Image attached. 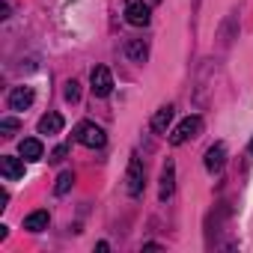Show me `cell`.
Masks as SVG:
<instances>
[{
	"label": "cell",
	"mask_w": 253,
	"mask_h": 253,
	"mask_svg": "<svg viewBox=\"0 0 253 253\" xmlns=\"http://www.w3.org/2000/svg\"><path fill=\"white\" fill-rule=\"evenodd\" d=\"M203 134V116H185L176 128H173V134H170V143L173 146H182V143H188V140H194V137H200Z\"/></svg>",
	"instance_id": "cell-1"
},
{
	"label": "cell",
	"mask_w": 253,
	"mask_h": 253,
	"mask_svg": "<svg viewBox=\"0 0 253 253\" xmlns=\"http://www.w3.org/2000/svg\"><path fill=\"white\" fill-rule=\"evenodd\" d=\"M75 140H78L81 146H86V149H101V146L107 143L104 128H101V125H95V122H78Z\"/></svg>",
	"instance_id": "cell-2"
},
{
	"label": "cell",
	"mask_w": 253,
	"mask_h": 253,
	"mask_svg": "<svg viewBox=\"0 0 253 253\" xmlns=\"http://www.w3.org/2000/svg\"><path fill=\"white\" fill-rule=\"evenodd\" d=\"M143 185H146V167H143V161L137 155H131L128 173H125V191H128V197H140Z\"/></svg>",
	"instance_id": "cell-3"
},
{
	"label": "cell",
	"mask_w": 253,
	"mask_h": 253,
	"mask_svg": "<svg viewBox=\"0 0 253 253\" xmlns=\"http://www.w3.org/2000/svg\"><path fill=\"white\" fill-rule=\"evenodd\" d=\"M89 89H92L95 98H107L113 92V75H110L107 66H95L89 72Z\"/></svg>",
	"instance_id": "cell-4"
},
{
	"label": "cell",
	"mask_w": 253,
	"mask_h": 253,
	"mask_svg": "<svg viewBox=\"0 0 253 253\" xmlns=\"http://www.w3.org/2000/svg\"><path fill=\"white\" fill-rule=\"evenodd\" d=\"M152 18V9L143 0H125V21L134 24V27H146Z\"/></svg>",
	"instance_id": "cell-5"
},
{
	"label": "cell",
	"mask_w": 253,
	"mask_h": 253,
	"mask_svg": "<svg viewBox=\"0 0 253 253\" xmlns=\"http://www.w3.org/2000/svg\"><path fill=\"white\" fill-rule=\"evenodd\" d=\"M33 101H36L33 86H15V89L9 92V110H15V113L30 110V107H33Z\"/></svg>",
	"instance_id": "cell-6"
},
{
	"label": "cell",
	"mask_w": 253,
	"mask_h": 253,
	"mask_svg": "<svg viewBox=\"0 0 253 253\" xmlns=\"http://www.w3.org/2000/svg\"><path fill=\"white\" fill-rule=\"evenodd\" d=\"M223 164H226V146H223V143L209 146V149H206V170H209L211 176H217V173L223 170Z\"/></svg>",
	"instance_id": "cell-7"
},
{
	"label": "cell",
	"mask_w": 253,
	"mask_h": 253,
	"mask_svg": "<svg viewBox=\"0 0 253 253\" xmlns=\"http://www.w3.org/2000/svg\"><path fill=\"white\" fill-rule=\"evenodd\" d=\"M0 173H3L6 182H15L24 176V158H15V155H3L0 158Z\"/></svg>",
	"instance_id": "cell-8"
},
{
	"label": "cell",
	"mask_w": 253,
	"mask_h": 253,
	"mask_svg": "<svg viewBox=\"0 0 253 253\" xmlns=\"http://www.w3.org/2000/svg\"><path fill=\"white\" fill-rule=\"evenodd\" d=\"M18 155H21L24 161H42L45 146H42V140H36V137H24V140L18 143Z\"/></svg>",
	"instance_id": "cell-9"
},
{
	"label": "cell",
	"mask_w": 253,
	"mask_h": 253,
	"mask_svg": "<svg viewBox=\"0 0 253 253\" xmlns=\"http://www.w3.org/2000/svg\"><path fill=\"white\" fill-rule=\"evenodd\" d=\"M173 188H176V167H173V161H167L164 170H161V188H158L161 203H167L173 197Z\"/></svg>",
	"instance_id": "cell-10"
},
{
	"label": "cell",
	"mask_w": 253,
	"mask_h": 253,
	"mask_svg": "<svg viewBox=\"0 0 253 253\" xmlns=\"http://www.w3.org/2000/svg\"><path fill=\"white\" fill-rule=\"evenodd\" d=\"M125 57H128L131 63H137V66H143L149 60V45L143 39H128V45H125Z\"/></svg>",
	"instance_id": "cell-11"
},
{
	"label": "cell",
	"mask_w": 253,
	"mask_h": 253,
	"mask_svg": "<svg viewBox=\"0 0 253 253\" xmlns=\"http://www.w3.org/2000/svg\"><path fill=\"white\" fill-rule=\"evenodd\" d=\"M63 125H66V119L60 116V113H45L42 119H39V125H36V128H39V134H60L63 131Z\"/></svg>",
	"instance_id": "cell-12"
},
{
	"label": "cell",
	"mask_w": 253,
	"mask_h": 253,
	"mask_svg": "<svg viewBox=\"0 0 253 253\" xmlns=\"http://www.w3.org/2000/svg\"><path fill=\"white\" fill-rule=\"evenodd\" d=\"M173 104H164V107H158L155 110V116H152V131H158V134H167V128H170V122H173Z\"/></svg>",
	"instance_id": "cell-13"
},
{
	"label": "cell",
	"mask_w": 253,
	"mask_h": 253,
	"mask_svg": "<svg viewBox=\"0 0 253 253\" xmlns=\"http://www.w3.org/2000/svg\"><path fill=\"white\" fill-rule=\"evenodd\" d=\"M48 223H51V214H48L45 209L30 211V214L24 217V229H27V232H42V229H48Z\"/></svg>",
	"instance_id": "cell-14"
},
{
	"label": "cell",
	"mask_w": 253,
	"mask_h": 253,
	"mask_svg": "<svg viewBox=\"0 0 253 253\" xmlns=\"http://www.w3.org/2000/svg\"><path fill=\"white\" fill-rule=\"evenodd\" d=\"M235 21H238V12H229V18H226V24L220 27V45H223V48H226V45L232 42V33L238 30V24H235Z\"/></svg>",
	"instance_id": "cell-15"
},
{
	"label": "cell",
	"mask_w": 253,
	"mask_h": 253,
	"mask_svg": "<svg viewBox=\"0 0 253 253\" xmlns=\"http://www.w3.org/2000/svg\"><path fill=\"white\" fill-rule=\"evenodd\" d=\"M72 185H75V173H72V170H63V173L57 176L54 194H57V197H63V194H69V191H72Z\"/></svg>",
	"instance_id": "cell-16"
},
{
	"label": "cell",
	"mask_w": 253,
	"mask_h": 253,
	"mask_svg": "<svg viewBox=\"0 0 253 253\" xmlns=\"http://www.w3.org/2000/svg\"><path fill=\"white\" fill-rule=\"evenodd\" d=\"M63 98H66L69 104H78V101H81V84H78L75 78L63 84Z\"/></svg>",
	"instance_id": "cell-17"
},
{
	"label": "cell",
	"mask_w": 253,
	"mask_h": 253,
	"mask_svg": "<svg viewBox=\"0 0 253 253\" xmlns=\"http://www.w3.org/2000/svg\"><path fill=\"white\" fill-rule=\"evenodd\" d=\"M18 128H21V122H18L15 116H6V119H0V134H3V137H12Z\"/></svg>",
	"instance_id": "cell-18"
},
{
	"label": "cell",
	"mask_w": 253,
	"mask_h": 253,
	"mask_svg": "<svg viewBox=\"0 0 253 253\" xmlns=\"http://www.w3.org/2000/svg\"><path fill=\"white\" fill-rule=\"evenodd\" d=\"M66 155H69V146H66V143H63V146H57V149H54V152H51V158H48V161H51V164H60V161H63V158H66Z\"/></svg>",
	"instance_id": "cell-19"
},
{
	"label": "cell",
	"mask_w": 253,
	"mask_h": 253,
	"mask_svg": "<svg viewBox=\"0 0 253 253\" xmlns=\"http://www.w3.org/2000/svg\"><path fill=\"white\" fill-rule=\"evenodd\" d=\"M95 250H98V253H107V250H110V244H107V241H98V244H95Z\"/></svg>",
	"instance_id": "cell-20"
},
{
	"label": "cell",
	"mask_w": 253,
	"mask_h": 253,
	"mask_svg": "<svg viewBox=\"0 0 253 253\" xmlns=\"http://www.w3.org/2000/svg\"><path fill=\"white\" fill-rule=\"evenodd\" d=\"M143 250H161V244H158V241H146Z\"/></svg>",
	"instance_id": "cell-21"
},
{
	"label": "cell",
	"mask_w": 253,
	"mask_h": 253,
	"mask_svg": "<svg viewBox=\"0 0 253 253\" xmlns=\"http://www.w3.org/2000/svg\"><path fill=\"white\" fill-rule=\"evenodd\" d=\"M250 155H253V140H250Z\"/></svg>",
	"instance_id": "cell-22"
}]
</instances>
